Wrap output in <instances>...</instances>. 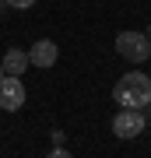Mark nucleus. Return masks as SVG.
<instances>
[{
	"mask_svg": "<svg viewBox=\"0 0 151 158\" xmlns=\"http://www.w3.org/2000/svg\"><path fill=\"white\" fill-rule=\"evenodd\" d=\"M0 77H4V67H0Z\"/></svg>",
	"mask_w": 151,
	"mask_h": 158,
	"instance_id": "12",
	"label": "nucleus"
},
{
	"mask_svg": "<svg viewBox=\"0 0 151 158\" xmlns=\"http://www.w3.org/2000/svg\"><path fill=\"white\" fill-rule=\"evenodd\" d=\"M144 109H148V116H151V102H148V106H144Z\"/></svg>",
	"mask_w": 151,
	"mask_h": 158,
	"instance_id": "9",
	"label": "nucleus"
},
{
	"mask_svg": "<svg viewBox=\"0 0 151 158\" xmlns=\"http://www.w3.org/2000/svg\"><path fill=\"white\" fill-rule=\"evenodd\" d=\"M144 35H148V39H151V28H148V32H144Z\"/></svg>",
	"mask_w": 151,
	"mask_h": 158,
	"instance_id": "11",
	"label": "nucleus"
},
{
	"mask_svg": "<svg viewBox=\"0 0 151 158\" xmlns=\"http://www.w3.org/2000/svg\"><path fill=\"white\" fill-rule=\"evenodd\" d=\"M144 113L141 109H120L116 116H112V134L120 137V141H134V137L144 134Z\"/></svg>",
	"mask_w": 151,
	"mask_h": 158,
	"instance_id": "3",
	"label": "nucleus"
},
{
	"mask_svg": "<svg viewBox=\"0 0 151 158\" xmlns=\"http://www.w3.org/2000/svg\"><path fill=\"white\" fill-rule=\"evenodd\" d=\"M7 7H14V11H28V7H35L39 0H4Z\"/></svg>",
	"mask_w": 151,
	"mask_h": 158,
	"instance_id": "7",
	"label": "nucleus"
},
{
	"mask_svg": "<svg viewBox=\"0 0 151 158\" xmlns=\"http://www.w3.org/2000/svg\"><path fill=\"white\" fill-rule=\"evenodd\" d=\"M70 151H67V148H63V144H53V158H67Z\"/></svg>",
	"mask_w": 151,
	"mask_h": 158,
	"instance_id": "8",
	"label": "nucleus"
},
{
	"mask_svg": "<svg viewBox=\"0 0 151 158\" xmlns=\"http://www.w3.org/2000/svg\"><path fill=\"white\" fill-rule=\"evenodd\" d=\"M116 53H120L127 63H144V60L151 56V39H148L144 32L127 28V32L116 35Z\"/></svg>",
	"mask_w": 151,
	"mask_h": 158,
	"instance_id": "2",
	"label": "nucleus"
},
{
	"mask_svg": "<svg viewBox=\"0 0 151 158\" xmlns=\"http://www.w3.org/2000/svg\"><path fill=\"white\" fill-rule=\"evenodd\" d=\"M56 56H60V49H56L53 39H39V42H32V49H28V63H32V67H39V70L53 67Z\"/></svg>",
	"mask_w": 151,
	"mask_h": 158,
	"instance_id": "5",
	"label": "nucleus"
},
{
	"mask_svg": "<svg viewBox=\"0 0 151 158\" xmlns=\"http://www.w3.org/2000/svg\"><path fill=\"white\" fill-rule=\"evenodd\" d=\"M0 67H4V74H14V77H21V74L28 70V53L25 49H7L4 60H0Z\"/></svg>",
	"mask_w": 151,
	"mask_h": 158,
	"instance_id": "6",
	"label": "nucleus"
},
{
	"mask_svg": "<svg viewBox=\"0 0 151 158\" xmlns=\"http://www.w3.org/2000/svg\"><path fill=\"white\" fill-rule=\"evenodd\" d=\"M112 98L120 109H144L151 102V77L144 70H130L112 85Z\"/></svg>",
	"mask_w": 151,
	"mask_h": 158,
	"instance_id": "1",
	"label": "nucleus"
},
{
	"mask_svg": "<svg viewBox=\"0 0 151 158\" xmlns=\"http://www.w3.org/2000/svg\"><path fill=\"white\" fill-rule=\"evenodd\" d=\"M4 7H7V4H4V0H0V11H4Z\"/></svg>",
	"mask_w": 151,
	"mask_h": 158,
	"instance_id": "10",
	"label": "nucleus"
},
{
	"mask_svg": "<svg viewBox=\"0 0 151 158\" xmlns=\"http://www.w3.org/2000/svg\"><path fill=\"white\" fill-rule=\"evenodd\" d=\"M25 85H21V77H14V74H4L0 77V109L4 113H18V109L25 106Z\"/></svg>",
	"mask_w": 151,
	"mask_h": 158,
	"instance_id": "4",
	"label": "nucleus"
},
{
	"mask_svg": "<svg viewBox=\"0 0 151 158\" xmlns=\"http://www.w3.org/2000/svg\"><path fill=\"white\" fill-rule=\"evenodd\" d=\"M148 60H151V56H148Z\"/></svg>",
	"mask_w": 151,
	"mask_h": 158,
	"instance_id": "13",
	"label": "nucleus"
}]
</instances>
